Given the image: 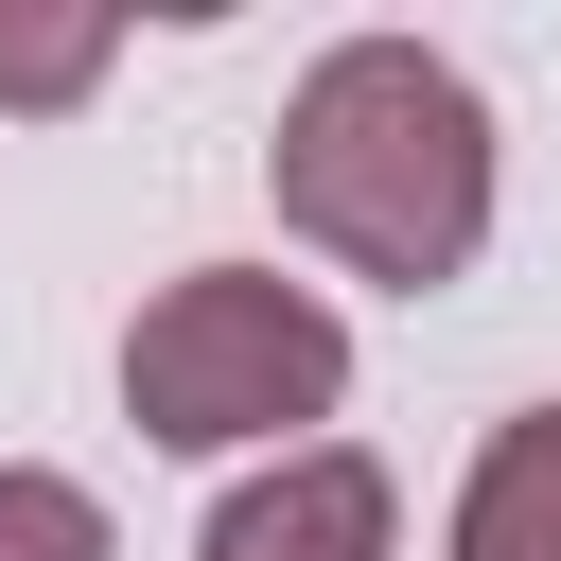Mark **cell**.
I'll return each instance as SVG.
<instances>
[{
	"label": "cell",
	"mask_w": 561,
	"mask_h": 561,
	"mask_svg": "<svg viewBox=\"0 0 561 561\" xmlns=\"http://www.w3.org/2000/svg\"><path fill=\"white\" fill-rule=\"evenodd\" d=\"M263 193H280V228L316 263H351L386 298H438L491 245V88L456 53H421V35H333L280 88Z\"/></svg>",
	"instance_id": "6da1fadb"
},
{
	"label": "cell",
	"mask_w": 561,
	"mask_h": 561,
	"mask_svg": "<svg viewBox=\"0 0 561 561\" xmlns=\"http://www.w3.org/2000/svg\"><path fill=\"white\" fill-rule=\"evenodd\" d=\"M351 403V316L280 263H175L123 316V421L158 456H298Z\"/></svg>",
	"instance_id": "7a4b0ae2"
},
{
	"label": "cell",
	"mask_w": 561,
	"mask_h": 561,
	"mask_svg": "<svg viewBox=\"0 0 561 561\" xmlns=\"http://www.w3.org/2000/svg\"><path fill=\"white\" fill-rule=\"evenodd\" d=\"M193 561H403V491L368 438H298L193 526Z\"/></svg>",
	"instance_id": "3957f363"
},
{
	"label": "cell",
	"mask_w": 561,
	"mask_h": 561,
	"mask_svg": "<svg viewBox=\"0 0 561 561\" xmlns=\"http://www.w3.org/2000/svg\"><path fill=\"white\" fill-rule=\"evenodd\" d=\"M438 561H561V403H526V421H491V438H473Z\"/></svg>",
	"instance_id": "277c9868"
},
{
	"label": "cell",
	"mask_w": 561,
	"mask_h": 561,
	"mask_svg": "<svg viewBox=\"0 0 561 561\" xmlns=\"http://www.w3.org/2000/svg\"><path fill=\"white\" fill-rule=\"evenodd\" d=\"M0 561H123V543H105V491H88V473L0 456Z\"/></svg>",
	"instance_id": "5b68a950"
},
{
	"label": "cell",
	"mask_w": 561,
	"mask_h": 561,
	"mask_svg": "<svg viewBox=\"0 0 561 561\" xmlns=\"http://www.w3.org/2000/svg\"><path fill=\"white\" fill-rule=\"evenodd\" d=\"M123 18H0V105H88Z\"/></svg>",
	"instance_id": "8992f818"
}]
</instances>
